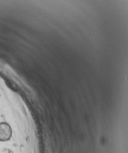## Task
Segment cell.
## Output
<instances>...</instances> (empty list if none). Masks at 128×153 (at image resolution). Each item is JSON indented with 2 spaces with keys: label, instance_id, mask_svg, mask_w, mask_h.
I'll use <instances>...</instances> for the list:
<instances>
[{
  "label": "cell",
  "instance_id": "cell-1",
  "mask_svg": "<svg viewBox=\"0 0 128 153\" xmlns=\"http://www.w3.org/2000/svg\"><path fill=\"white\" fill-rule=\"evenodd\" d=\"M12 135V129L9 124L6 122L0 123V142H5L10 140Z\"/></svg>",
  "mask_w": 128,
  "mask_h": 153
}]
</instances>
